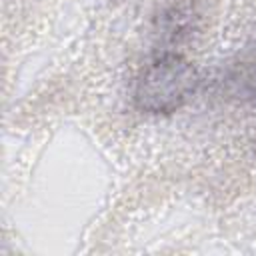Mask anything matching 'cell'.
Listing matches in <instances>:
<instances>
[{
    "label": "cell",
    "instance_id": "6da1fadb",
    "mask_svg": "<svg viewBox=\"0 0 256 256\" xmlns=\"http://www.w3.org/2000/svg\"><path fill=\"white\" fill-rule=\"evenodd\" d=\"M198 84L200 78L190 60L176 52H164L136 76L132 100L140 112L172 114L196 94Z\"/></svg>",
    "mask_w": 256,
    "mask_h": 256
}]
</instances>
